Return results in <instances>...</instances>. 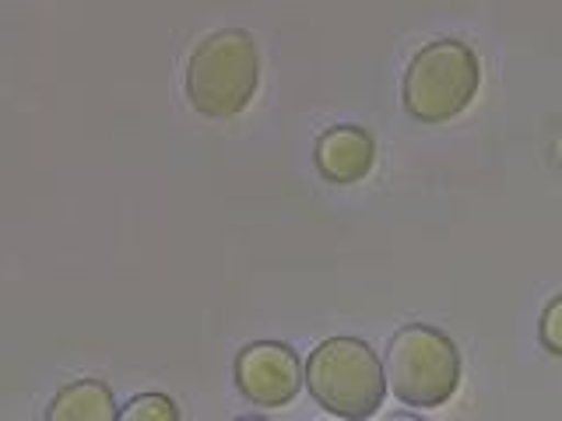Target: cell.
I'll use <instances>...</instances> for the list:
<instances>
[{
	"label": "cell",
	"instance_id": "obj_1",
	"mask_svg": "<svg viewBox=\"0 0 562 421\" xmlns=\"http://www.w3.org/2000/svg\"><path fill=\"white\" fill-rule=\"evenodd\" d=\"M260 84V53L250 32L225 29L190 53L187 99L201 116L228 120L254 102Z\"/></svg>",
	"mask_w": 562,
	"mask_h": 421
},
{
	"label": "cell",
	"instance_id": "obj_2",
	"mask_svg": "<svg viewBox=\"0 0 562 421\" xmlns=\"http://www.w3.org/2000/svg\"><path fill=\"white\" fill-rule=\"evenodd\" d=\"M310 394L334 418L362 421L383 408L386 373L376 351L359 338H330L306 362Z\"/></svg>",
	"mask_w": 562,
	"mask_h": 421
},
{
	"label": "cell",
	"instance_id": "obj_3",
	"mask_svg": "<svg viewBox=\"0 0 562 421\" xmlns=\"http://www.w3.org/2000/svg\"><path fill=\"white\" fill-rule=\"evenodd\" d=\"M386 386L408 408H439L461 386V351L429 323L401 327L386 348Z\"/></svg>",
	"mask_w": 562,
	"mask_h": 421
},
{
	"label": "cell",
	"instance_id": "obj_4",
	"mask_svg": "<svg viewBox=\"0 0 562 421\" xmlns=\"http://www.w3.org/2000/svg\"><path fill=\"white\" fill-rule=\"evenodd\" d=\"M482 64L461 39H436L422 46L404 75V110L418 123H447L461 116L479 95Z\"/></svg>",
	"mask_w": 562,
	"mask_h": 421
},
{
	"label": "cell",
	"instance_id": "obj_5",
	"mask_svg": "<svg viewBox=\"0 0 562 421\" xmlns=\"http://www.w3.org/2000/svg\"><path fill=\"white\" fill-rule=\"evenodd\" d=\"M236 386L257 408H285L303 386V362L289 344L257 341L239 351Z\"/></svg>",
	"mask_w": 562,
	"mask_h": 421
},
{
	"label": "cell",
	"instance_id": "obj_6",
	"mask_svg": "<svg viewBox=\"0 0 562 421\" xmlns=\"http://www.w3.org/2000/svg\"><path fill=\"white\" fill-rule=\"evenodd\" d=\"M316 172L324 175L327 183H359L366 180L376 166V140L369 130L356 127V123H341V127H330L316 137Z\"/></svg>",
	"mask_w": 562,
	"mask_h": 421
},
{
	"label": "cell",
	"instance_id": "obj_7",
	"mask_svg": "<svg viewBox=\"0 0 562 421\" xmlns=\"http://www.w3.org/2000/svg\"><path fill=\"white\" fill-rule=\"evenodd\" d=\"M46 414L53 421H113V418H120L116 400L102 379H78V383L64 386V390L53 397Z\"/></svg>",
	"mask_w": 562,
	"mask_h": 421
},
{
	"label": "cell",
	"instance_id": "obj_8",
	"mask_svg": "<svg viewBox=\"0 0 562 421\" xmlns=\"http://www.w3.org/2000/svg\"><path fill=\"white\" fill-rule=\"evenodd\" d=\"M120 418L123 421H176L180 418V408L169 400V397H162V394H145V397H134L127 408L120 411Z\"/></svg>",
	"mask_w": 562,
	"mask_h": 421
},
{
	"label": "cell",
	"instance_id": "obj_9",
	"mask_svg": "<svg viewBox=\"0 0 562 421\" xmlns=\"http://www.w3.org/2000/svg\"><path fill=\"white\" fill-rule=\"evenodd\" d=\"M538 338H541L544 351H552V355L562 359V295L544 306L541 323H538Z\"/></svg>",
	"mask_w": 562,
	"mask_h": 421
}]
</instances>
